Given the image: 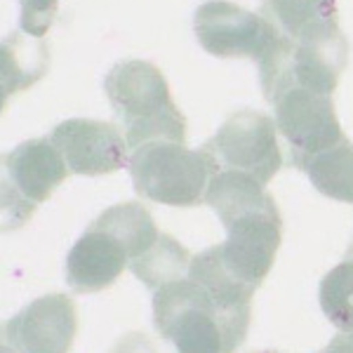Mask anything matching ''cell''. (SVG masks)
<instances>
[{
	"label": "cell",
	"instance_id": "6da1fadb",
	"mask_svg": "<svg viewBox=\"0 0 353 353\" xmlns=\"http://www.w3.org/2000/svg\"><path fill=\"white\" fill-rule=\"evenodd\" d=\"M205 203L226 229V241L217 245L221 259L243 281L259 288L283 241V217L273 196L250 174L224 170L210 179Z\"/></svg>",
	"mask_w": 353,
	"mask_h": 353
},
{
	"label": "cell",
	"instance_id": "2e32d148",
	"mask_svg": "<svg viewBox=\"0 0 353 353\" xmlns=\"http://www.w3.org/2000/svg\"><path fill=\"white\" fill-rule=\"evenodd\" d=\"M318 299L339 332H353V259H344L323 278Z\"/></svg>",
	"mask_w": 353,
	"mask_h": 353
},
{
	"label": "cell",
	"instance_id": "3957f363",
	"mask_svg": "<svg viewBox=\"0 0 353 353\" xmlns=\"http://www.w3.org/2000/svg\"><path fill=\"white\" fill-rule=\"evenodd\" d=\"M104 92L121 118L128 149L168 139L186 144V118L176 109L168 81L151 61L125 59L106 73Z\"/></svg>",
	"mask_w": 353,
	"mask_h": 353
},
{
	"label": "cell",
	"instance_id": "52a82bcc",
	"mask_svg": "<svg viewBox=\"0 0 353 353\" xmlns=\"http://www.w3.org/2000/svg\"><path fill=\"white\" fill-rule=\"evenodd\" d=\"M271 104L276 109L278 132L290 146L292 165L330 149L344 137L332 94L306 88H288Z\"/></svg>",
	"mask_w": 353,
	"mask_h": 353
},
{
	"label": "cell",
	"instance_id": "277c9868",
	"mask_svg": "<svg viewBox=\"0 0 353 353\" xmlns=\"http://www.w3.org/2000/svg\"><path fill=\"white\" fill-rule=\"evenodd\" d=\"M134 191L170 208H196L205 201L210 179L219 172L208 151L186 149L181 141L158 139L130 151L128 161Z\"/></svg>",
	"mask_w": 353,
	"mask_h": 353
},
{
	"label": "cell",
	"instance_id": "ac0fdd59",
	"mask_svg": "<svg viewBox=\"0 0 353 353\" xmlns=\"http://www.w3.org/2000/svg\"><path fill=\"white\" fill-rule=\"evenodd\" d=\"M330 349H353V332H344L339 341H334Z\"/></svg>",
	"mask_w": 353,
	"mask_h": 353
},
{
	"label": "cell",
	"instance_id": "5b68a950",
	"mask_svg": "<svg viewBox=\"0 0 353 353\" xmlns=\"http://www.w3.org/2000/svg\"><path fill=\"white\" fill-rule=\"evenodd\" d=\"M71 174L64 156L50 137L21 141L3 156V226H24L41 203Z\"/></svg>",
	"mask_w": 353,
	"mask_h": 353
},
{
	"label": "cell",
	"instance_id": "7c38bea8",
	"mask_svg": "<svg viewBox=\"0 0 353 353\" xmlns=\"http://www.w3.org/2000/svg\"><path fill=\"white\" fill-rule=\"evenodd\" d=\"M130 261L132 254L128 245L94 219L68 252L66 283L78 294L99 292L121 278Z\"/></svg>",
	"mask_w": 353,
	"mask_h": 353
},
{
	"label": "cell",
	"instance_id": "9c48e42d",
	"mask_svg": "<svg viewBox=\"0 0 353 353\" xmlns=\"http://www.w3.org/2000/svg\"><path fill=\"white\" fill-rule=\"evenodd\" d=\"M78 332L76 301L61 292L31 301L3 325V351L66 353Z\"/></svg>",
	"mask_w": 353,
	"mask_h": 353
},
{
	"label": "cell",
	"instance_id": "5bb4252c",
	"mask_svg": "<svg viewBox=\"0 0 353 353\" xmlns=\"http://www.w3.org/2000/svg\"><path fill=\"white\" fill-rule=\"evenodd\" d=\"M294 168L306 172L318 193L353 205V144L346 137L330 149L299 161Z\"/></svg>",
	"mask_w": 353,
	"mask_h": 353
},
{
	"label": "cell",
	"instance_id": "7a4b0ae2",
	"mask_svg": "<svg viewBox=\"0 0 353 353\" xmlns=\"http://www.w3.org/2000/svg\"><path fill=\"white\" fill-rule=\"evenodd\" d=\"M248 313H233L201 283L184 276L156 290L153 325L181 353H231L250 330Z\"/></svg>",
	"mask_w": 353,
	"mask_h": 353
},
{
	"label": "cell",
	"instance_id": "ba28073f",
	"mask_svg": "<svg viewBox=\"0 0 353 353\" xmlns=\"http://www.w3.org/2000/svg\"><path fill=\"white\" fill-rule=\"evenodd\" d=\"M193 31L205 52L221 59L259 61L273 43V26L229 0H208L193 14Z\"/></svg>",
	"mask_w": 353,
	"mask_h": 353
},
{
	"label": "cell",
	"instance_id": "8992f818",
	"mask_svg": "<svg viewBox=\"0 0 353 353\" xmlns=\"http://www.w3.org/2000/svg\"><path fill=\"white\" fill-rule=\"evenodd\" d=\"M203 149L212 156L219 172L250 174L259 184H269L283 168V151L278 144V125L259 111H238L221 123L217 134L205 141Z\"/></svg>",
	"mask_w": 353,
	"mask_h": 353
},
{
	"label": "cell",
	"instance_id": "4fadbf2b",
	"mask_svg": "<svg viewBox=\"0 0 353 353\" xmlns=\"http://www.w3.org/2000/svg\"><path fill=\"white\" fill-rule=\"evenodd\" d=\"M50 66V48L43 38L28 36L21 28L5 36L3 41V59H0V73H3V101L17 92H24L36 85L48 73Z\"/></svg>",
	"mask_w": 353,
	"mask_h": 353
},
{
	"label": "cell",
	"instance_id": "8fae6325",
	"mask_svg": "<svg viewBox=\"0 0 353 353\" xmlns=\"http://www.w3.org/2000/svg\"><path fill=\"white\" fill-rule=\"evenodd\" d=\"M50 139L64 156L71 174H111L123 170L130 161L128 139L116 123L71 118L57 125Z\"/></svg>",
	"mask_w": 353,
	"mask_h": 353
},
{
	"label": "cell",
	"instance_id": "e0dca14e",
	"mask_svg": "<svg viewBox=\"0 0 353 353\" xmlns=\"http://www.w3.org/2000/svg\"><path fill=\"white\" fill-rule=\"evenodd\" d=\"M19 28L28 36L43 38L52 28L59 0H19Z\"/></svg>",
	"mask_w": 353,
	"mask_h": 353
},
{
	"label": "cell",
	"instance_id": "30bf717a",
	"mask_svg": "<svg viewBox=\"0 0 353 353\" xmlns=\"http://www.w3.org/2000/svg\"><path fill=\"white\" fill-rule=\"evenodd\" d=\"M259 14L273 26V50L349 45L337 21V0H264Z\"/></svg>",
	"mask_w": 353,
	"mask_h": 353
},
{
	"label": "cell",
	"instance_id": "9a60e30c",
	"mask_svg": "<svg viewBox=\"0 0 353 353\" xmlns=\"http://www.w3.org/2000/svg\"><path fill=\"white\" fill-rule=\"evenodd\" d=\"M189 264L191 254L184 250V245H179L170 233H161L158 241L130 264V271L149 290H158L176 278H184L189 273Z\"/></svg>",
	"mask_w": 353,
	"mask_h": 353
}]
</instances>
